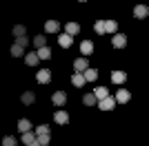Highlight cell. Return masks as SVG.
Instances as JSON below:
<instances>
[{
  "label": "cell",
  "mask_w": 149,
  "mask_h": 146,
  "mask_svg": "<svg viewBox=\"0 0 149 146\" xmlns=\"http://www.w3.org/2000/svg\"><path fill=\"white\" fill-rule=\"evenodd\" d=\"M74 69H76V73H85L89 69V60L87 58H76L74 60Z\"/></svg>",
  "instance_id": "cell-1"
},
{
  "label": "cell",
  "mask_w": 149,
  "mask_h": 146,
  "mask_svg": "<svg viewBox=\"0 0 149 146\" xmlns=\"http://www.w3.org/2000/svg\"><path fill=\"white\" fill-rule=\"evenodd\" d=\"M111 44L116 49H125V47H127V36H125V33H113Z\"/></svg>",
  "instance_id": "cell-2"
},
{
  "label": "cell",
  "mask_w": 149,
  "mask_h": 146,
  "mask_svg": "<svg viewBox=\"0 0 149 146\" xmlns=\"http://www.w3.org/2000/svg\"><path fill=\"white\" fill-rule=\"evenodd\" d=\"M113 106H116V97H111V95L98 102V109H102V111H111Z\"/></svg>",
  "instance_id": "cell-3"
},
{
  "label": "cell",
  "mask_w": 149,
  "mask_h": 146,
  "mask_svg": "<svg viewBox=\"0 0 149 146\" xmlns=\"http://www.w3.org/2000/svg\"><path fill=\"white\" fill-rule=\"evenodd\" d=\"M51 102L56 104V106H62V104L67 102V93H65V91H56L54 97H51Z\"/></svg>",
  "instance_id": "cell-4"
},
{
  "label": "cell",
  "mask_w": 149,
  "mask_h": 146,
  "mask_svg": "<svg viewBox=\"0 0 149 146\" xmlns=\"http://www.w3.org/2000/svg\"><path fill=\"white\" fill-rule=\"evenodd\" d=\"M87 82V78H85V73H74L71 75V84L78 86V89H82V84Z\"/></svg>",
  "instance_id": "cell-5"
},
{
  "label": "cell",
  "mask_w": 149,
  "mask_h": 146,
  "mask_svg": "<svg viewBox=\"0 0 149 146\" xmlns=\"http://www.w3.org/2000/svg\"><path fill=\"white\" fill-rule=\"evenodd\" d=\"M36 80L40 82V84H47V82H51V71H47V69H42V71H38Z\"/></svg>",
  "instance_id": "cell-6"
},
{
  "label": "cell",
  "mask_w": 149,
  "mask_h": 146,
  "mask_svg": "<svg viewBox=\"0 0 149 146\" xmlns=\"http://www.w3.org/2000/svg\"><path fill=\"white\" fill-rule=\"evenodd\" d=\"M147 13H149L147 5H136L134 7V16H136V18H147Z\"/></svg>",
  "instance_id": "cell-7"
},
{
  "label": "cell",
  "mask_w": 149,
  "mask_h": 146,
  "mask_svg": "<svg viewBox=\"0 0 149 146\" xmlns=\"http://www.w3.org/2000/svg\"><path fill=\"white\" fill-rule=\"evenodd\" d=\"M82 102H85V106H96V104H98V97L93 95V93H85V95H82Z\"/></svg>",
  "instance_id": "cell-8"
},
{
  "label": "cell",
  "mask_w": 149,
  "mask_h": 146,
  "mask_svg": "<svg viewBox=\"0 0 149 146\" xmlns=\"http://www.w3.org/2000/svg\"><path fill=\"white\" fill-rule=\"evenodd\" d=\"M71 42H74V36H69V33H65V36H60V38H58V44H60L62 49L71 47Z\"/></svg>",
  "instance_id": "cell-9"
},
{
  "label": "cell",
  "mask_w": 149,
  "mask_h": 146,
  "mask_svg": "<svg viewBox=\"0 0 149 146\" xmlns=\"http://www.w3.org/2000/svg\"><path fill=\"white\" fill-rule=\"evenodd\" d=\"M80 51H82V55H91L93 53V42L91 40H85V42L80 44Z\"/></svg>",
  "instance_id": "cell-10"
},
{
  "label": "cell",
  "mask_w": 149,
  "mask_h": 146,
  "mask_svg": "<svg viewBox=\"0 0 149 146\" xmlns=\"http://www.w3.org/2000/svg\"><path fill=\"white\" fill-rule=\"evenodd\" d=\"M93 95L98 97V102H100V100H105V97H109V91H107L105 86H96V89H93Z\"/></svg>",
  "instance_id": "cell-11"
},
{
  "label": "cell",
  "mask_w": 149,
  "mask_h": 146,
  "mask_svg": "<svg viewBox=\"0 0 149 146\" xmlns=\"http://www.w3.org/2000/svg\"><path fill=\"white\" fill-rule=\"evenodd\" d=\"M125 80H127V75H125L123 71H113L111 73V82H113V84H123Z\"/></svg>",
  "instance_id": "cell-12"
},
{
  "label": "cell",
  "mask_w": 149,
  "mask_h": 146,
  "mask_svg": "<svg viewBox=\"0 0 149 146\" xmlns=\"http://www.w3.org/2000/svg\"><path fill=\"white\" fill-rule=\"evenodd\" d=\"M36 140H38V135H36V133H31V131L22 133V144H27V146H29V144H33Z\"/></svg>",
  "instance_id": "cell-13"
},
{
  "label": "cell",
  "mask_w": 149,
  "mask_h": 146,
  "mask_svg": "<svg viewBox=\"0 0 149 146\" xmlns=\"http://www.w3.org/2000/svg\"><path fill=\"white\" fill-rule=\"evenodd\" d=\"M129 97H131L129 91H118V93H116V102H118V104H125V102H129Z\"/></svg>",
  "instance_id": "cell-14"
},
{
  "label": "cell",
  "mask_w": 149,
  "mask_h": 146,
  "mask_svg": "<svg viewBox=\"0 0 149 146\" xmlns=\"http://www.w3.org/2000/svg\"><path fill=\"white\" fill-rule=\"evenodd\" d=\"M45 29L49 31V33H56V31L60 29V22H58V20H47V24H45Z\"/></svg>",
  "instance_id": "cell-15"
},
{
  "label": "cell",
  "mask_w": 149,
  "mask_h": 146,
  "mask_svg": "<svg viewBox=\"0 0 149 146\" xmlns=\"http://www.w3.org/2000/svg\"><path fill=\"white\" fill-rule=\"evenodd\" d=\"M20 100H22V104H27V106H29V104H33V100H36V95H33V91H25V93H22V97H20Z\"/></svg>",
  "instance_id": "cell-16"
},
{
  "label": "cell",
  "mask_w": 149,
  "mask_h": 146,
  "mask_svg": "<svg viewBox=\"0 0 149 146\" xmlns=\"http://www.w3.org/2000/svg\"><path fill=\"white\" fill-rule=\"evenodd\" d=\"M54 120H56L58 124H67V122H69V115L65 113V111H56V115H54Z\"/></svg>",
  "instance_id": "cell-17"
},
{
  "label": "cell",
  "mask_w": 149,
  "mask_h": 146,
  "mask_svg": "<svg viewBox=\"0 0 149 146\" xmlns=\"http://www.w3.org/2000/svg\"><path fill=\"white\" fill-rule=\"evenodd\" d=\"M65 29H67L69 36H76V33L80 31V24H78V22H67V27H65Z\"/></svg>",
  "instance_id": "cell-18"
},
{
  "label": "cell",
  "mask_w": 149,
  "mask_h": 146,
  "mask_svg": "<svg viewBox=\"0 0 149 146\" xmlns=\"http://www.w3.org/2000/svg\"><path fill=\"white\" fill-rule=\"evenodd\" d=\"M38 60H40L38 51H36V53H27V67H36V64H38Z\"/></svg>",
  "instance_id": "cell-19"
},
{
  "label": "cell",
  "mask_w": 149,
  "mask_h": 146,
  "mask_svg": "<svg viewBox=\"0 0 149 146\" xmlns=\"http://www.w3.org/2000/svg\"><path fill=\"white\" fill-rule=\"evenodd\" d=\"M18 131H22V133H27V131H31V122L29 120H18Z\"/></svg>",
  "instance_id": "cell-20"
},
{
  "label": "cell",
  "mask_w": 149,
  "mask_h": 146,
  "mask_svg": "<svg viewBox=\"0 0 149 146\" xmlns=\"http://www.w3.org/2000/svg\"><path fill=\"white\" fill-rule=\"evenodd\" d=\"M93 31H96L98 36H102V33H107V29H105V20H98V22L93 24Z\"/></svg>",
  "instance_id": "cell-21"
},
{
  "label": "cell",
  "mask_w": 149,
  "mask_h": 146,
  "mask_svg": "<svg viewBox=\"0 0 149 146\" xmlns=\"http://www.w3.org/2000/svg\"><path fill=\"white\" fill-rule=\"evenodd\" d=\"M38 55H40V60H49V58H51V49H49V47L38 49Z\"/></svg>",
  "instance_id": "cell-22"
},
{
  "label": "cell",
  "mask_w": 149,
  "mask_h": 146,
  "mask_svg": "<svg viewBox=\"0 0 149 146\" xmlns=\"http://www.w3.org/2000/svg\"><path fill=\"white\" fill-rule=\"evenodd\" d=\"M116 20H105V29H107V33H116Z\"/></svg>",
  "instance_id": "cell-23"
},
{
  "label": "cell",
  "mask_w": 149,
  "mask_h": 146,
  "mask_svg": "<svg viewBox=\"0 0 149 146\" xmlns=\"http://www.w3.org/2000/svg\"><path fill=\"white\" fill-rule=\"evenodd\" d=\"M85 78H87V82H93V80L98 78V71H96V69H87V71H85Z\"/></svg>",
  "instance_id": "cell-24"
},
{
  "label": "cell",
  "mask_w": 149,
  "mask_h": 146,
  "mask_svg": "<svg viewBox=\"0 0 149 146\" xmlns=\"http://www.w3.org/2000/svg\"><path fill=\"white\" fill-rule=\"evenodd\" d=\"M51 140V133H42V135H38V142H40V146H47Z\"/></svg>",
  "instance_id": "cell-25"
},
{
  "label": "cell",
  "mask_w": 149,
  "mask_h": 146,
  "mask_svg": "<svg viewBox=\"0 0 149 146\" xmlns=\"http://www.w3.org/2000/svg\"><path fill=\"white\" fill-rule=\"evenodd\" d=\"M13 36L22 38V36H25V27H22V24H16V27H13Z\"/></svg>",
  "instance_id": "cell-26"
},
{
  "label": "cell",
  "mask_w": 149,
  "mask_h": 146,
  "mask_svg": "<svg viewBox=\"0 0 149 146\" xmlns=\"http://www.w3.org/2000/svg\"><path fill=\"white\" fill-rule=\"evenodd\" d=\"M25 53V47H20V44H13L11 47V55H22Z\"/></svg>",
  "instance_id": "cell-27"
},
{
  "label": "cell",
  "mask_w": 149,
  "mask_h": 146,
  "mask_svg": "<svg viewBox=\"0 0 149 146\" xmlns=\"http://www.w3.org/2000/svg\"><path fill=\"white\" fill-rule=\"evenodd\" d=\"M33 44H36L38 49H42V47H47V44H45V38H42V36H36V38H33Z\"/></svg>",
  "instance_id": "cell-28"
},
{
  "label": "cell",
  "mask_w": 149,
  "mask_h": 146,
  "mask_svg": "<svg viewBox=\"0 0 149 146\" xmlns=\"http://www.w3.org/2000/svg\"><path fill=\"white\" fill-rule=\"evenodd\" d=\"M2 146H16V140H13L11 135H7L5 140H2Z\"/></svg>",
  "instance_id": "cell-29"
},
{
  "label": "cell",
  "mask_w": 149,
  "mask_h": 146,
  "mask_svg": "<svg viewBox=\"0 0 149 146\" xmlns=\"http://www.w3.org/2000/svg\"><path fill=\"white\" fill-rule=\"evenodd\" d=\"M42 133H51L47 124H42V126H38V128H36V135H42Z\"/></svg>",
  "instance_id": "cell-30"
},
{
  "label": "cell",
  "mask_w": 149,
  "mask_h": 146,
  "mask_svg": "<svg viewBox=\"0 0 149 146\" xmlns=\"http://www.w3.org/2000/svg\"><path fill=\"white\" fill-rule=\"evenodd\" d=\"M16 44H20V47H27V44H29V38H16Z\"/></svg>",
  "instance_id": "cell-31"
},
{
  "label": "cell",
  "mask_w": 149,
  "mask_h": 146,
  "mask_svg": "<svg viewBox=\"0 0 149 146\" xmlns=\"http://www.w3.org/2000/svg\"><path fill=\"white\" fill-rule=\"evenodd\" d=\"M29 146H40V142H38V140H36V142H33V144H29Z\"/></svg>",
  "instance_id": "cell-32"
},
{
  "label": "cell",
  "mask_w": 149,
  "mask_h": 146,
  "mask_svg": "<svg viewBox=\"0 0 149 146\" xmlns=\"http://www.w3.org/2000/svg\"><path fill=\"white\" fill-rule=\"evenodd\" d=\"M80 2H85V0H80Z\"/></svg>",
  "instance_id": "cell-33"
}]
</instances>
